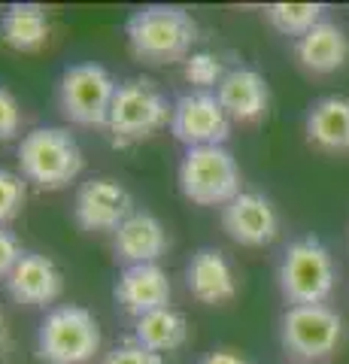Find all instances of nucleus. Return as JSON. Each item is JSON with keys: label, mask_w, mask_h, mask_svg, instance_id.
<instances>
[{"label": "nucleus", "mask_w": 349, "mask_h": 364, "mask_svg": "<svg viewBox=\"0 0 349 364\" xmlns=\"http://www.w3.org/2000/svg\"><path fill=\"white\" fill-rule=\"evenodd\" d=\"M231 119L222 109L216 91H186L173 100L171 134L186 149L198 146H225L231 136Z\"/></svg>", "instance_id": "1a4fd4ad"}, {"label": "nucleus", "mask_w": 349, "mask_h": 364, "mask_svg": "<svg viewBox=\"0 0 349 364\" xmlns=\"http://www.w3.org/2000/svg\"><path fill=\"white\" fill-rule=\"evenodd\" d=\"M6 294L21 306H37V310H52V304L64 294V277L58 264L43 252H25L4 282Z\"/></svg>", "instance_id": "4468645a"}, {"label": "nucleus", "mask_w": 349, "mask_h": 364, "mask_svg": "<svg viewBox=\"0 0 349 364\" xmlns=\"http://www.w3.org/2000/svg\"><path fill=\"white\" fill-rule=\"evenodd\" d=\"M186 289L204 306L231 304L237 298V277L228 255L216 246H200L186 264Z\"/></svg>", "instance_id": "ddd939ff"}, {"label": "nucleus", "mask_w": 349, "mask_h": 364, "mask_svg": "<svg viewBox=\"0 0 349 364\" xmlns=\"http://www.w3.org/2000/svg\"><path fill=\"white\" fill-rule=\"evenodd\" d=\"M119 82L97 61H80L61 70L58 79V109L70 124L80 128H107L112 97Z\"/></svg>", "instance_id": "6e6552de"}, {"label": "nucleus", "mask_w": 349, "mask_h": 364, "mask_svg": "<svg viewBox=\"0 0 349 364\" xmlns=\"http://www.w3.org/2000/svg\"><path fill=\"white\" fill-rule=\"evenodd\" d=\"M28 249L21 246L18 237L9 231V228H0V282L9 279V273L16 270V264L25 258Z\"/></svg>", "instance_id": "a878e982"}, {"label": "nucleus", "mask_w": 349, "mask_h": 364, "mask_svg": "<svg viewBox=\"0 0 349 364\" xmlns=\"http://www.w3.org/2000/svg\"><path fill=\"white\" fill-rule=\"evenodd\" d=\"M131 340L164 358V352H176L188 343V318L179 310H173V306L146 313L140 318H134Z\"/></svg>", "instance_id": "aec40b11"}, {"label": "nucleus", "mask_w": 349, "mask_h": 364, "mask_svg": "<svg viewBox=\"0 0 349 364\" xmlns=\"http://www.w3.org/2000/svg\"><path fill=\"white\" fill-rule=\"evenodd\" d=\"M131 215H134V198L116 179L97 176L76 188L73 222L88 234H116Z\"/></svg>", "instance_id": "9d476101"}, {"label": "nucleus", "mask_w": 349, "mask_h": 364, "mask_svg": "<svg viewBox=\"0 0 349 364\" xmlns=\"http://www.w3.org/2000/svg\"><path fill=\"white\" fill-rule=\"evenodd\" d=\"M100 364H164V358L155 355L149 349H143L140 343H134L131 334H128L119 346H112L107 355L100 358Z\"/></svg>", "instance_id": "b1692460"}, {"label": "nucleus", "mask_w": 349, "mask_h": 364, "mask_svg": "<svg viewBox=\"0 0 349 364\" xmlns=\"http://www.w3.org/2000/svg\"><path fill=\"white\" fill-rule=\"evenodd\" d=\"M25 200H28V179L0 167V228H9V222L25 210Z\"/></svg>", "instance_id": "5701e85b"}, {"label": "nucleus", "mask_w": 349, "mask_h": 364, "mask_svg": "<svg viewBox=\"0 0 349 364\" xmlns=\"http://www.w3.org/2000/svg\"><path fill=\"white\" fill-rule=\"evenodd\" d=\"M198 21L186 6L146 4L125 21V40L137 61L152 67L186 64L198 43Z\"/></svg>", "instance_id": "f257e3e1"}, {"label": "nucleus", "mask_w": 349, "mask_h": 364, "mask_svg": "<svg viewBox=\"0 0 349 364\" xmlns=\"http://www.w3.org/2000/svg\"><path fill=\"white\" fill-rule=\"evenodd\" d=\"M9 352V328H6V318H4V310H0V364H4Z\"/></svg>", "instance_id": "cd10ccee"}, {"label": "nucleus", "mask_w": 349, "mask_h": 364, "mask_svg": "<svg viewBox=\"0 0 349 364\" xmlns=\"http://www.w3.org/2000/svg\"><path fill=\"white\" fill-rule=\"evenodd\" d=\"M343 340V316L328 304L286 306L279 316V343L286 355L301 364L331 358Z\"/></svg>", "instance_id": "0eeeda50"}, {"label": "nucleus", "mask_w": 349, "mask_h": 364, "mask_svg": "<svg viewBox=\"0 0 349 364\" xmlns=\"http://www.w3.org/2000/svg\"><path fill=\"white\" fill-rule=\"evenodd\" d=\"M171 116H173V104L167 100V95L155 79L146 76L125 79V82H119L116 97H112L109 122H107L109 140L119 149L152 140L161 128L171 124Z\"/></svg>", "instance_id": "7ed1b4c3"}, {"label": "nucleus", "mask_w": 349, "mask_h": 364, "mask_svg": "<svg viewBox=\"0 0 349 364\" xmlns=\"http://www.w3.org/2000/svg\"><path fill=\"white\" fill-rule=\"evenodd\" d=\"M222 231L246 249L270 246L279 234L276 207L258 191H240L228 207H222Z\"/></svg>", "instance_id": "9b49d317"}, {"label": "nucleus", "mask_w": 349, "mask_h": 364, "mask_svg": "<svg viewBox=\"0 0 349 364\" xmlns=\"http://www.w3.org/2000/svg\"><path fill=\"white\" fill-rule=\"evenodd\" d=\"M52 37L49 9L40 4H9L0 13V40L13 52L31 55L46 49Z\"/></svg>", "instance_id": "6ab92c4d"}, {"label": "nucleus", "mask_w": 349, "mask_h": 364, "mask_svg": "<svg viewBox=\"0 0 349 364\" xmlns=\"http://www.w3.org/2000/svg\"><path fill=\"white\" fill-rule=\"evenodd\" d=\"M21 131V107L9 88L0 85V143L16 140Z\"/></svg>", "instance_id": "393cba45"}, {"label": "nucleus", "mask_w": 349, "mask_h": 364, "mask_svg": "<svg viewBox=\"0 0 349 364\" xmlns=\"http://www.w3.org/2000/svg\"><path fill=\"white\" fill-rule=\"evenodd\" d=\"M304 134L313 149L325 155H349V97L328 95L307 109Z\"/></svg>", "instance_id": "f3484780"}, {"label": "nucleus", "mask_w": 349, "mask_h": 364, "mask_svg": "<svg viewBox=\"0 0 349 364\" xmlns=\"http://www.w3.org/2000/svg\"><path fill=\"white\" fill-rule=\"evenodd\" d=\"M264 18L276 33L301 40L304 33H310L325 21V6L322 4H270L264 6Z\"/></svg>", "instance_id": "412c9836"}, {"label": "nucleus", "mask_w": 349, "mask_h": 364, "mask_svg": "<svg viewBox=\"0 0 349 364\" xmlns=\"http://www.w3.org/2000/svg\"><path fill=\"white\" fill-rule=\"evenodd\" d=\"M216 97L222 109L228 112L231 122L240 124H255L267 116L270 109V85L267 79L255 70V67H231L225 73L222 85L216 88Z\"/></svg>", "instance_id": "2eb2a0df"}, {"label": "nucleus", "mask_w": 349, "mask_h": 364, "mask_svg": "<svg viewBox=\"0 0 349 364\" xmlns=\"http://www.w3.org/2000/svg\"><path fill=\"white\" fill-rule=\"evenodd\" d=\"M225 61L213 52H191L183 64V76L191 85V91H213L222 85L225 79Z\"/></svg>", "instance_id": "4be33fe9"}, {"label": "nucleus", "mask_w": 349, "mask_h": 364, "mask_svg": "<svg viewBox=\"0 0 349 364\" xmlns=\"http://www.w3.org/2000/svg\"><path fill=\"white\" fill-rule=\"evenodd\" d=\"M295 58L307 73L328 76L337 73L349 61V37L340 25L325 18L310 33L295 40Z\"/></svg>", "instance_id": "a211bd4d"}, {"label": "nucleus", "mask_w": 349, "mask_h": 364, "mask_svg": "<svg viewBox=\"0 0 349 364\" xmlns=\"http://www.w3.org/2000/svg\"><path fill=\"white\" fill-rule=\"evenodd\" d=\"M198 364H252V361L246 355H240V352H234V349H213Z\"/></svg>", "instance_id": "bb28decb"}, {"label": "nucleus", "mask_w": 349, "mask_h": 364, "mask_svg": "<svg viewBox=\"0 0 349 364\" xmlns=\"http://www.w3.org/2000/svg\"><path fill=\"white\" fill-rule=\"evenodd\" d=\"M85 167L80 140L61 124H40L18 143V170L40 191H61Z\"/></svg>", "instance_id": "f03ea898"}, {"label": "nucleus", "mask_w": 349, "mask_h": 364, "mask_svg": "<svg viewBox=\"0 0 349 364\" xmlns=\"http://www.w3.org/2000/svg\"><path fill=\"white\" fill-rule=\"evenodd\" d=\"M276 286L289 306L328 304L337 286V264L331 249L313 234L291 240L279 258Z\"/></svg>", "instance_id": "20e7f679"}, {"label": "nucleus", "mask_w": 349, "mask_h": 364, "mask_svg": "<svg viewBox=\"0 0 349 364\" xmlns=\"http://www.w3.org/2000/svg\"><path fill=\"white\" fill-rule=\"evenodd\" d=\"M176 186L195 207H228L243 191L240 164L228 146H198L186 149L176 167Z\"/></svg>", "instance_id": "423d86ee"}, {"label": "nucleus", "mask_w": 349, "mask_h": 364, "mask_svg": "<svg viewBox=\"0 0 349 364\" xmlns=\"http://www.w3.org/2000/svg\"><path fill=\"white\" fill-rule=\"evenodd\" d=\"M104 343L100 322L80 304H58L46 310L37 328V358L43 364H88Z\"/></svg>", "instance_id": "39448f33"}, {"label": "nucleus", "mask_w": 349, "mask_h": 364, "mask_svg": "<svg viewBox=\"0 0 349 364\" xmlns=\"http://www.w3.org/2000/svg\"><path fill=\"white\" fill-rule=\"evenodd\" d=\"M167 228L159 215L149 210H134V215L112 234V252L116 261L125 267L131 264H159V258L167 252Z\"/></svg>", "instance_id": "dca6fc26"}, {"label": "nucleus", "mask_w": 349, "mask_h": 364, "mask_svg": "<svg viewBox=\"0 0 349 364\" xmlns=\"http://www.w3.org/2000/svg\"><path fill=\"white\" fill-rule=\"evenodd\" d=\"M112 298L131 318H140L146 313L171 306L173 286L161 264H131L122 267L116 286H112Z\"/></svg>", "instance_id": "f8f14e48"}]
</instances>
